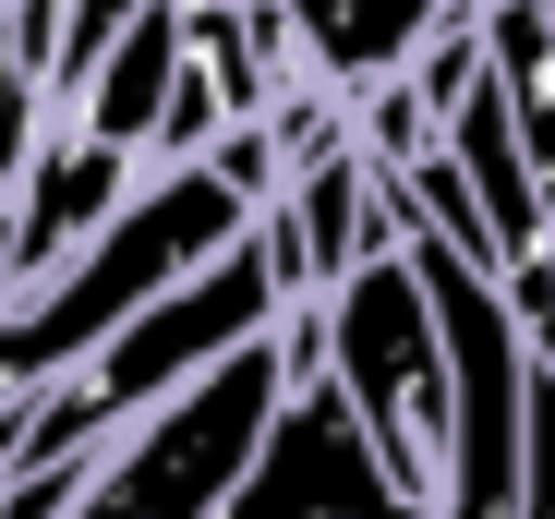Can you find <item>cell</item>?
<instances>
[{
  "instance_id": "obj_5",
  "label": "cell",
  "mask_w": 555,
  "mask_h": 519,
  "mask_svg": "<svg viewBox=\"0 0 555 519\" xmlns=\"http://www.w3.org/2000/svg\"><path fill=\"white\" fill-rule=\"evenodd\" d=\"M133 182H145V157H133V145L49 121V133H37V157H25V182H13V290H25V278H49L73 242H98V230H109V206H121Z\"/></svg>"
},
{
  "instance_id": "obj_3",
  "label": "cell",
  "mask_w": 555,
  "mask_h": 519,
  "mask_svg": "<svg viewBox=\"0 0 555 519\" xmlns=\"http://www.w3.org/2000/svg\"><path fill=\"white\" fill-rule=\"evenodd\" d=\"M326 326V375L350 387L362 436L387 447V471L435 507L447 495V436H459V375H447V326H435V290L411 267V242L362 254V267L314 302Z\"/></svg>"
},
{
  "instance_id": "obj_2",
  "label": "cell",
  "mask_w": 555,
  "mask_h": 519,
  "mask_svg": "<svg viewBox=\"0 0 555 519\" xmlns=\"http://www.w3.org/2000/svg\"><path fill=\"white\" fill-rule=\"evenodd\" d=\"M278 387H291V338H242V351H218L206 375H181L169 399L121 411L98 447H73V507L61 519H218Z\"/></svg>"
},
{
  "instance_id": "obj_6",
  "label": "cell",
  "mask_w": 555,
  "mask_h": 519,
  "mask_svg": "<svg viewBox=\"0 0 555 519\" xmlns=\"http://www.w3.org/2000/svg\"><path fill=\"white\" fill-rule=\"evenodd\" d=\"M169 49H181V25H169V0H145V13L98 49V73L73 85V98L49 109V121H73V133H109V145H133L145 157V133H157V109H169Z\"/></svg>"
},
{
  "instance_id": "obj_4",
  "label": "cell",
  "mask_w": 555,
  "mask_h": 519,
  "mask_svg": "<svg viewBox=\"0 0 555 519\" xmlns=\"http://www.w3.org/2000/svg\"><path fill=\"white\" fill-rule=\"evenodd\" d=\"M218 519H435V507L387 471V447L362 436L350 387L314 363V375L278 387V411H266V436H254Z\"/></svg>"
},
{
  "instance_id": "obj_1",
  "label": "cell",
  "mask_w": 555,
  "mask_h": 519,
  "mask_svg": "<svg viewBox=\"0 0 555 519\" xmlns=\"http://www.w3.org/2000/svg\"><path fill=\"white\" fill-rule=\"evenodd\" d=\"M254 230V206L218 182L206 157H169V169H145V182L109 206V230L98 242H73L49 278H25L13 302H0V423H13L49 375H73L98 338L133 314V302H157L169 278H194L218 242H242Z\"/></svg>"
}]
</instances>
